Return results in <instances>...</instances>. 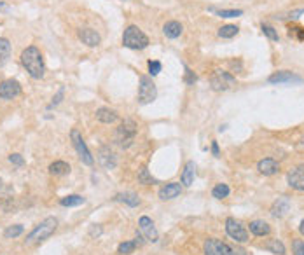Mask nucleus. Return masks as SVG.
Returning <instances> with one entry per match:
<instances>
[{
  "instance_id": "nucleus-45",
  "label": "nucleus",
  "mask_w": 304,
  "mask_h": 255,
  "mask_svg": "<svg viewBox=\"0 0 304 255\" xmlns=\"http://www.w3.org/2000/svg\"><path fill=\"white\" fill-rule=\"evenodd\" d=\"M2 9H7V4H5V2H0V11H2Z\"/></svg>"
},
{
  "instance_id": "nucleus-40",
  "label": "nucleus",
  "mask_w": 304,
  "mask_h": 255,
  "mask_svg": "<svg viewBox=\"0 0 304 255\" xmlns=\"http://www.w3.org/2000/svg\"><path fill=\"white\" fill-rule=\"evenodd\" d=\"M301 14H304V9H296V11L290 12V14L287 16V18H289V19H297Z\"/></svg>"
},
{
  "instance_id": "nucleus-16",
  "label": "nucleus",
  "mask_w": 304,
  "mask_h": 255,
  "mask_svg": "<svg viewBox=\"0 0 304 255\" xmlns=\"http://www.w3.org/2000/svg\"><path fill=\"white\" fill-rule=\"evenodd\" d=\"M182 193V185L178 182H171V184H166L164 187L159 189V198L163 201H168V200H175L178 198Z\"/></svg>"
},
{
  "instance_id": "nucleus-27",
  "label": "nucleus",
  "mask_w": 304,
  "mask_h": 255,
  "mask_svg": "<svg viewBox=\"0 0 304 255\" xmlns=\"http://www.w3.org/2000/svg\"><path fill=\"white\" fill-rule=\"evenodd\" d=\"M264 248L275 255H285V245H283L280 240H269L266 245H264Z\"/></svg>"
},
{
  "instance_id": "nucleus-23",
  "label": "nucleus",
  "mask_w": 304,
  "mask_h": 255,
  "mask_svg": "<svg viewBox=\"0 0 304 255\" xmlns=\"http://www.w3.org/2000/svg\"><path fill=\"white\" fill-rule=\"evenodd\" d=\"M49 173L56 175V177H61V175L70 173V164L65 163V161H54V163L49 166Z\"/></svg>"
},
{
  "instance_id": "nucleus-33",
  "label": "nucleus",
  "mask_w": 304,
  "mask_h": 255,
  "mask_svg": "<svg viewBox=\"0 0 304 255\" xmlns=\"http://www.w3.org/2000/svg\"><path fill=\"white\" fill-rule=\"evenodd\" d=\"M23 226L21 224H16V226H11V227H7L5 229V233H4V236L5 238H18L19 234H23Z\"/></svg>"
},
{
  "instance_id": "nucleus-4",
  "label": "nucleus",
  "mask_w": 304,
  "mask_h": 255,
  "mask_svg": "<svg viewBox=\"0 0 304 255\" xmlns=\"http://www.w3.org/2000/svg\"><path fill=\"white\" fill-rule=\"evenodd\" d=\"M135 137H137V122L133 119H124L119 124L117 131H115V142L123 149H128L133 145Z\"/></svg>"
},
{
  "instance_id": "nucleus-42",
  "label": "nucleus",
  "mask_w": 304,
  "mask_h": 255,
  "mask_svg": "<svg viewBox=\"0 0 304 255\" xmlns=\"http://www.w3.org/2000/svg\"><path fill=\"white\" fill-rule=\"evenodd\" d=\"M211 152H213V155H219V144L217 142H211Z\"/></svg>"
},
{
  "instance_id": "nucleus-39",
  "label": "nucleus",
  "mask_w": 304,
  "mask_h": 255,
  "mask_svg": "<svg viewBox=\"0 0 304 255\" xmlns=\"http://www.w3.org/2000/svg\"><path fill=\"white\" fill-rule=\"evenodd\" d=\"M9 161H11L12 164H16V166H23V164H25V159L19 154H11L9 155Z\"/></svg>"
},
{
  "instance_id": "nucleus-24",
  "label": "nucleus",
  "mask_w": 304,
  "mask_h": 255,
  "mask_svg": "<svg viewBox=\"0 0 304 255\" xmlns=\"http://www.w3.org/2000/svg\"><path fill=\"white\" fill-rule=\"evenodd\" d=\"M11 58V42L7 39H0V68Z\"/></svg>"
},
{
  "instance_id": "nucleus-12",
  "label": "nucleus",
  "mask_w": 304,
  "mask_h": 255,
  "mask_svg": "<svg viewBox=\"0 0 304 255\" xmlns=\"http://www.w3.org/2000/svg\"><path fill=\"white\" fill-rule=\"evenodd\" d=\"M269 84H301L303 79L299 75L292 74V72H287V70H282V72H276L273 74L269 79H267Z\"/></svg>"
},
{
  "instance_id": "nucleus-32",
  "label": "nucleus",
  "mask_w": 304,
  "mask_h": 255,
  "mask_svg": "<svg viewBox=\"0 0 304 255\" xmlns=\"http://www.w3.org/2000/svg\"><path fill=\"white\" fill-rule=\"evenodd\" d=\"M138 182L144 185H151V184H156V178H152V175L149 173L147 168H142V170L138 171Z\"/></svg>"
},
{
  "instance_id": "nucleus-29",
  "label": "nucleus",
  "mask_w": 304,
  "mask_h": 255,
  "mask_svg": "<svg viewBox=\"0 0 304 255\" xmlns=\"http://www.w3.org/2000/svg\"><path fill=\"white\" fill-rule=\"evenodd\" d=\"M231 193V189L227 187L226 184H219L213 187V191H211V196L217 198V200H224V198H227Z\"/></svg>"
},
{
  "instance_id": "nucleus-8",
  "label": "nucleus",
  "mask_w": 304,
  "mask_h": 255,
  "mask_svg": "<svg viewBox=\"0 0 304 255\" xmlns=\"http://www.w3.org/2000/svg\"><path fill=\"white\" fill-rule=\"evenodd\" d=\"M70 138H72V145H74V149L77 151L79 159H81L84 164L91 166V164L95 163V159H93V155H91V152H89V149H88V145H86L82 135L79 133V130H72L70 131Z\"/></svg>"
},
{
  "instance_id": "nucleus-26",
  "label": "nucleus",
  "mask_w": 304,
  "mask_h": 255,
  "mask_svg": "<svg viewBox=\"0 0 304 255\" xmlns=\"http://www.w3.org/2000/svg\"><path fill=\"white\" fill-rule=\"evenodd\" d=\"M86 200L82 196H79V194H70V196H65L61 198V201H59V204L61 206H81V204H84Z\"/></svg>"
},
{
  "instance_id": "nucleus-15",
  "label": "nucleus",
  "mask_w": 304,
  "mask_h": 255,
  "mask_svg": "<svg viewBox=\"0 0 304 255\" xmlns=\"http://www.w3.org/2000/svg\"><path fill=\"white\" fill-rule=\"evenodd\" d=\"M79 39H81L82 44H86L88 48H97L101 42V37L93 28H81L79 30Z\"/></svg>"
},
{
  "instance_id": "nucleus-37",
  "label": "nucleus",
  "mask_w": 304,
  "mask_h": 255,
  "mask_svg": "<svg viewBox=\"0 0 304 255\" xmlns=\"http://www.w3.org/2000/svg\"><path fill=\"white\" fill-rule=\"evenodd\" d=\"M196 81H198V77L194 75V72L189 70V68H186V77H184V82H186V84H189V86H193Z\"/></svg>"
},
{
  "instance_id": "nucleus-44",
  "label": "nucleus",
  "mask_w": 304,
  "mask_h": 255,
  "mask_svg": "<svg viewBox=\"0 0 304 255\" xmlns=\"http://www.w3.org/2000/svg\"><path fill=\"white\" fill-rule=\"evenodd\" d=\"M299 233H301V234H303V236H304V220L301 222V226H299Z\"/></svg>"
},
{
  "instance_id": "nucleus-9",
  "label": "nucleus",
  "mask_w": 304,
  "mask_h": 255,
  "mask_svg": "<svg viewBox=\"0 0 304 255\" xmlns=\"http://www.w3.org/2000/svg\"><path fill=\"white\" fill-rule=\"evenodd\" d=\"M226 233H227V236L233 238L236 243H247V241H249V233H247L245 226L233 217H229L226 220Z\"/></svg>"
},
{
  "instance_id": "nucleus-21",
  "label": "nucleus",
  "mask_w": 304,
  "mask_h": 255,
  "mask_svg": "<svg viewBox=\"0 0 304 255\" xmlns=\"http://www.w3.org/2000/svg\"><path fill=\"white\" fill-rule=\"evenodd\" d=\"M184 32V26L180 25L178 21H168L166 25L163 26V34L166 35L168 39H178Z\"/></svg>"
},
{
  "instance_id": "nucleus-46",
  "label": "nucleus",
  "mask_w": 304,
  "mask_h": 255,
  "mask_svg": "<svg viewBox=\"0 0 304 255\" xmlns=\"http://www.w3.org/2000/svg\"><path fill=\"white\" fill-rule=\"evenodd\" d=\"M0 187H2V180H0Z\"/></svg>"
},
{
  "instance_id": "nucleus-2",
  "label": "nucleus",
  "mask_w": 304,
  "mask_h": 255,
  "mask_svg": "<svg viewBox=\"0 0 304 255\" xmlns=\"http://www.w3.org/2000/svg\"><path fill=\"white\" fill-rule=\"evenodd\" d=\"M56 227H58V220H56L54 217H48L44 218V220L39 224L37 227H35L32 233L26 236L25 243L26 245H34V243H41V241L48 240L51 234H54Z\"/></svg>"
},
{
  "instance_id": "nucleus-36",
  "label": "nucleus",
  "mask_w": 304,
  "mask_h": 255,
  "mask_svg": "<svg viewBox=\"0 0 304 255\" xmlns=\"http://www.w3.org/2000/svg\"><path fill=\"white\" fill-rule=\"evenodd\" d=\"M292 250H294V255H304V241L303 240H294Z\"/></svg>"
},
{
  "instance_id": "nucleus-7",
  "label": "nucleus",
  "mask_w": 304,
  "mask_h": 255,
  "mask_svg": "<svg viewBox=\"0 0 304 255\" xmlns=\"http://www.w3.org/2000/svg\"><path fill=\"white\" fill-rule=\"evenodd\" d=\"M236 84V79L233 74L226 70H215L210 77V88L213 91H227Z\"/></svg>"
},
{
  "instance_id": "nucleus-30",
  "label": "nucleus",
  "mask_w": 304,
  "mask_h": 255,
  "mask_svg": "<svg viewBox=\"0 0 304 255\" xmlns=\"http://www.w3.org/2000/svg\"><path fill=\"white\" fill-rule=\"evenodd\" d=\"M135 248H137V241H124V243H121L117 247V254L119 255H130L135 252Z\"/></svg>"
},
{
  "instance_id": "nucleus-38",
  "label": "nucleus",
  "mask_w": 304,
  "mask_h": 255,
  "mask_svg": "<svg viewBox=\"0 0 304 255\" xmlns=\"http://www.w3.org/2000/svg\"><path fill=\"white\" fill-rule=\"evenodd\" d=\"M63 95H65V89H63V88H59L58 95H56V97L52 98V102H51V103H49V107H48V108H52V107H56V105H58L59 102L63 100Z\"/></svg>"
},
{
  "instance_id": "nucleus-34",
  "label": "nucleus",
  "mask_w": 304,
  "mask_h": 255,
  "mask_svg": "<svg viewBox=\"0 0 304 255\" xmlns=\"http://www.w3.org/2000/svg\"><path fill=\"white\" fill-rule=\"evenodd\" d=\"M262 34L266 35L267 39H269V41H278V32H276L275 28H273V26H269V25H262Z\"/></svg>"
},
{
  "instance_id": "nucleus-1",
  "label": "nucleus",
  "mask_w": 304,
  "mask_h": 255,
  "mask_svg": "<svg viewBox=\"0 0 304 255\" xmlns=\"http://www.w3.org/2000/svg\"><path fill=\"white\" fill-rule=\"evenodd\" d=\"M21 65L25 67V70L30 74V77L34 79H42L44 77V58H42V52L39 51L35 46H30L25 51L21 52Z\"/></svg>"
},
{
  "instance_id": "nucleus-11",
  "label": "nucleus",
  "mask_w": 304,
  "mask_h": 255,
  "mask_svg": "<svg viewBox=\"0 0 304 255\" xmlns=\"http://www.w3.org/2000/svg\"><path fill=\"white\" fill-rule=\"evenodd\" d=\"M287 182L292 189L304 193V164H299L294 170H290L287 175Z\"/></svg>"
},
{
  "instance_id": "nucleus-17",
  "label": "nucleus",
  "mask_w": 304,
  "mask_h": 255,
  "mask_svg": "<svg viewBox=\"0 0 304 255\" xmlns=\"http://www.w3.org/2000/svg\"><path fill=\"white\" fill-rule=\"evenodd\" d=\"M257 170H259L262 175H266V177H271V175H275V173H278V171H280V164L276 163L275 159L266 157V159H262V161H259Z\"/></svg>"
},
{
  "instance_id": "nucleus-18",
  "label": "nucleus",
  "mask_w": 304,
  "mask_h": 255,
  "mask_svg": "<svg viewBox=\"0 0 304 255\" xmlns=\"http://www.w3.org/2000/svg\"><path fill=\"white\" fill-rule=\"evenodd\" d=\"M290 210V201L289 198H278V201H275V204L271 206V215L273 217H285Z\"/></svg>"
},
{
  "instance_id": "nucleus-31",
  "label": "nucleus",
  "mask_w": 304,
  "mask_h": 255,
  "mask_svg": "<svg viewBox=\"0 0 304 255\" xmlns=\"http://www.w3.org/2000/svg\"><path fill=\"white\" fill-rule=\"evenodd\" d=\"M210 11L217 12V16H220V18H238V16L243 14V11H241V9H220V11L210 9Z\"/></svg>"
},
{
  "instance_id": "nucleus-20",
  "label": "nucleus",
  "mask_w": 304,
  "mask_h": 255,
  "mask_svg": "<svg viewBox=\"0 0 304 255\" xmlns=\"http://www.w3.org/2000/svg\"><path fill=\"white\" fill-rule=\"evenodd\" d=\"M194 177H196V164H194V161H187L186 168H184V171H182V184L186 185V187H191V185L194 184Z\"/></svg>"
},
{
  "instance_id": "nucleus-14",
  "label": "nucleus",
  "mask_w": 304,
  "mask_h": 255,
  "mask_svg": "<svg viewBox=\"0 0 304 255\" xmlns=\"http://www.w3.org/2000/svg\"><path fill=\"white\" fill-rule=\"evenodd\" d=\"M138 226H140L142 234H144V236L147 238L149 241L156 243V241L159 240V234H157V229L154 227V222H152L149 217H140V220H138Z\"/></svg>"
},
{
  "instance_id": "nucleus-6",
  "label": "nucleus",
  "mask_w": 304,
  "mask_h": 255,
  "mask_svg": "<svg viewBox=\"0 0 304 255\" xmlns=\"http://www.w3.org/2000/svg\"><path fill=\"white\" fill-rule=\"evenodd\" d=\"M203 250L204 255H243V252H236L233 247H229L220 240H215V238H210V240L204 241Z\"/></svg>"
},
{
  "instance_id": "nucleus-41",
  "label": "nucleus",
  "mask_w": 304,
  "mask_h": 255,
  "mask_svg": "<svg viewBox=\"0 0 304 255\" xmlns=\"http://www.w3.org/2000/svg\"><path fill=\"white\" fill-rule=\"evenodd\" d=\"M97 226V224H93V227H91V231H89V233H91V236H100L101 234V227H95Z\"/></svg>"
},
{
  "instance_id": "nucleus-13",
  "label": "nucleus",
  "mask_w": 304,
  "mask_h": 255,
  "mask_svg": "<svg viewBox=\"0 0 304 255\" xmlns=\"http://www.w3.org/2000/svg\"><path fill=\"white\" fill-rule=\"evenodd\" d=\"M98 161H100V164L105 170H114L115 164H117V157H115L114 151L107 145L100 147V151H98Z\"/></svg>"
},
{
  "instance_id": "nucleus-19",
  "label": "nucleus",
  "mask_w": 304,
  "mask_h": 255,
  "mask_svg": "<svg viewBox=\"0 0 304 255\" xmlns=\"http://www.w3.org/2000/svg\"><path fill=\"white\" fill-rule=\"evenodd\" d=\"M97 119L100 122H103V124H112V122H115L117 121V112L115 110H112V108H108V107H101V108H98L97 110Z\"/></svg>"
},
{
  "instance_id": "nucleus-43",
  "label": "nucleus",
  "mask_w": 304,
  "mask_h": 255,
  "mask_svg": "<svg viewBox=\"0 0 304 255\" xmlns=\"http://www.w3.org/2000/svg\"><path fill=\"white\" fill-rule=\"evenodd\" d=\"M297 151H303L304 152V137L301 138L299 142H297Z\"/></svg>"
},
{
  "instance_id": "nucleus-25",
  "label": "nucleus",
  "mask_w": 304,
  "mask_h": 255,
  "mask_svg": "<svg viewBox=\"0 0 304 255\" xmlns=\"http://www.w3.org/2000/svg\"><path fill=\"white\" fill-rule=\"evenodd\" d=\"M115 201H121V203H126L128 206H138L140 204V198L137 196L135 193H123L115 196Z\"/></svg>"
},
{
  "instance_id": "nucleus-22",
  "label": "nucleus",
  "mask_w": 304,
  "mask_h": 255,
  "mask_svg": "<svg viewBox=\"0 0 304 255\" xmlns=\"http://www.w3.org/2000/svg\"><path fill=\"white\" fill-rule=\"evenodd\" d=\"M250 233H252L253 236H267V234L271 233V227H269V224L264 220H253V222H250Z\"/></svg>"
},
{
  "instance_id": "nucleus-3",
  "label": "nucleus",
  "mask_w": 304,
  "mask_h": 255,
  "mask_svg": "<svg viewBox=\"0 0 304 255\" xmlns=\"http://www.w3.org/2000/svg\"><path fill=\"white\" fill-rule=\"evenodd\" d=\"M123 46L128 49H145L149 46V37L137 25H130L123 34Z\"/></svg>"
},
{
  "instance_id": "nucleus-10",
  "label": "nucleus",
  "mask_w": 304,
  "mask_h": 255,
  "mask_svg": "<svg viewBox=\"0 0 304 255\" xmlns=\"http://www.w3.org/2000/svg\"><path fill=\"white\" fill-rule=\"evenodd\" d=\"M21 95V84L16 79H5L0 82V100H12Z\"/></svg>"
},
{
  "instance_id": "nucleus-35",
  "label": "nucleus",
  "mask_w": 304,
  "mask_h": 255,
  "mask_svg": "<svg viewBox=\"0 0 304 255\" xmlns=\"http://www.w3.org/2000/svg\"><path fill=\"white\" fill-rule=\"evenodd\" d=\"M147 67H149V74L152 75V77H154V75H157L161 72V63L159 61H156V59H149L147 61Z\"/></svg>"
},
{
  "instance_id": "nucleus-28",
  "label": "nucleus",
  "mask_w": 304,
  "mask_h": 255,
  "mask_svg": "<svg viewBox=\"0 0 304 255\" xmlns=\"http://www.w3.org/2000/svg\"><path fill=\"white\" fill-rule=\"evenodd\" d=\"M238 32H240V28H238L236 25H224L219 28V37L220 39H233L238 35Z\"/></svg>"
},
{
  "instance_id": "nucleus-5",
  "label": "nucleus",
  "mask_w": 304,
  "mask_h": 255,
  "mask_svg": "<svg viewBox=\"0 0 304 255\" xmlns=\"http://www.w3.org/2000/svg\"><path fill=\"white\" fill-rule=\"evenodd\" d=\"M157 97L156 84L152 81V77L149 75H140V86H138V102L142 105L152 103Z\"/></svg>"
}]
</instances>
